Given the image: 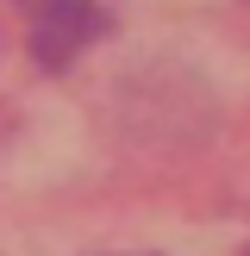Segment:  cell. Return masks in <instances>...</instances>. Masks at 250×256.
I'll return each mask as SVG.
<instances>
[{
	"label": "cell",
	"mask_w": 250,
	"mask_h": 256,
	"mask_svg": "<svg viewBox=\"0 0 250 256\" xmlns=\"http://www.w3.org/2000/svg\"><path fill=\"white\" fill-rule=\"evenodd\" d=\"M106 32H112V12L100 0H38L32 6V62L50 69V75H62Z\"/></svg>",
	"instance_id": "cell-1"
}]
</instances>
